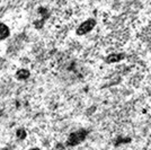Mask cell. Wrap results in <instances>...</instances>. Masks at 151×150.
Wrapping results in <instances>:
<instances>
[{
	"mask_svg": "<svg viewBox=\"0 0 151 150\" xmlns=\"http://www.w3.org/2000/svg\"><path fill=\"white\" fill-rule=\"evenodd\" d=\"M87 137V131L86 130H78V131L71 133L67 140V146L69 147H73L77 144H81L82 141Z\"/></svg>",
	"mask_w": 151,
	"mask_h": 150,
	"instance_id": "cell-1",
	"label": "cell"
},
{
	"mask_svg": "<svg viewBox=\"0 0 151 150\" xmlns=\"http://www.w3.org/2000/svg\"><path fill=\"white\" fill-rule=\"evenodd\" d=\"M95 26H96V20L95 19L89 18L87 20H85L83 23H81L80 25L78 26V28H77V35H80L81 36V35L88 34Z\"/></svg>",
	"mask_w": 151,
	"mask_h": 150,
	"instance_id": "cell-2",
	"label": "cell"
},
{
	"mask_svg": "<svg viewBox=\"0 0 151 150\" xmlns=\"http://www.w3.org/2000/svg\"><path fill=\"white\" fill-rule=\"evenodd\" d=\"M9 35H10V30H9V27H8L6 24H4V23H0V41L6 40Z\"/></svg>",
	"mask_w": 151,
	"mask_h": 150,
	"instance_id": "cell-3",
	"label": "cell"
},
{
	"mask_svg": "<svg viewBox=\"0 0 151 150\" xmlns=\"http://www.w3.org/2000/svg\"><path fill=\"white\" fill-rule=\"evenodd\" d=\"M124 59V56L123 54H109V56L106 58V62L107 63H115L119 62L121 60Z\"/></svg>",
	"mask_w": 151,
	"mask_h": 150,
	"instance_id": "cell-4",
	"label": "cell"
},
{
	"mask_svg": "<svg viewBox=\"0 0 151 150\" xmlns=\"http://www.w3.org/2000/svg\"><path fill=\"white\" fill-rule=\"evenodd\" d=\"M16 77H17L18 79H20V80H25V79H27V78L29 77V71L26 70V69H20V70L17 71Z\"/></svg>",
	"mask_w": 151,
	"mask_h": 150,
	"instance_id": "cell-5",
	"label": "cell"
},
{
	"mask_svg": "<svg viewBox=\"0 0 151 150\" xmlns=\"http://www.w3.org/2000/svg\"><path fill=\"white\" fill-rule=\"evenodd\" d=\"M17 137H18L19 139H25L26 132L24 131L23 129H20V130H18V131H17Z\"/></svg>",
	"mask_w": 151,
	"mask_h": 150,
	"instance_id": "cell-6",
	"label": "cell"
},
{
	"mask_svg": "<svg viewBox=\"0 0 151 150\" xmlns=\"http://www.w3.org/2000/svg\"><path fill=\"white\" fill-rule=\"evenodd\" d=\"M29 150H41L40 148H32V149H29Z\"/></svg>",
	"mask_w": 151,
	"mask_h": 150,
	"instance_id": "cell-7",
	"label": "cell"
},
{
	"mask_svg": "<svg viewBox=\"0 0 151 150\" xmlns=\"http://www.w3.org/2000/svg\"><path fill=\"white\" fill-rule=\"evenodd\" d=\"M2 150H12V149H9V148H5V149H2Z\"/></svg>",
	"mask_w": 151,
	"mask_h": 150,
	"instance_id": "cell-8",
	"label": "cell"
}]
</instances>
